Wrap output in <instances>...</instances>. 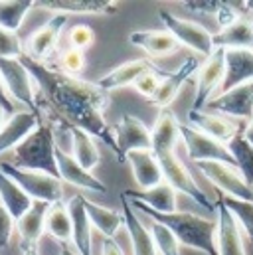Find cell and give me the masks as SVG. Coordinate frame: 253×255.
Here are the masks:
<instances>
[{"instance_id":"44dd1931","label":"cell","mask_w":253,"mask_h":255,"mask_svg":"<svg viewBox=\"0 0 253 255\" xmlns=\"http://www.w3.org/2000/svg\"><path fill=\"white\" fill-rule=\"evenodd\" d=\"M253 81V50H226V73L220 93Z\"/></svg>"},{"instance_id":"3957f363","label":"cell","mask_w":253,"mask_h":255,"mask_svg":"<svg viewBox=\"0 0 253 255\" xmlns=\"http://www.w3.org/2000/svg\"><path fill=\"white\" fill-rule=\"evenodd\" d=\"M56 136L54 128L48 123H40L38 128L14 150V164L28 170L46 172L50 176H58V164H56Z\"/></svg>"},{"instance_id":"cb8c5ba5","label":"cell","mask_w":253,"mask_h":255,"mask_svg":"<svg viewBox=\"0 0 253 255\" xmlns=\"http://www.w3.org/2000/svg\"><path fill=\"white\" fill-rule=\"evenodd\" d=\"M128 42L150 58H168L178 50L176 38L166 30H134L128 36Z\"/></svg>"},{"instance_id":"f546056e","label":"cell","mask_w":253,"mask_h":255,"mask_svg":"<svg viewBox=\"0 0 253 255\" xmlns=\"http://www.w3.org/2000/svg\"><path fill=\"white\" fill-rule=\"evenodd\" d=\"M83 204H85V212L89 216L91 226L97 232H101L105 236V240H113L117 236V232L121 228H125V216H123V212L105 208V206L95 204V202H91L87 198H83Z\"/></svg>"},{"instance_id":"9c48e42d","label":"cell","mask_w":253,"mask_h":255,"mask_svg":"<svg viewBox=\"0 0 253 255\" xmlns=\"http://www.w3.org/2000/svg\"><path fill=\"white\" fill-rule=\"evenodd\" d=\"M180 138L186 144L188 156L196 162H224L236 168V162L228 150V144L204 134L192 125H182L180 128Z\"/></svg>"},{"instance_id":"60d3db41","label":"cell","mask_w":253,"mask_h":255,"mask_svg":"<svg viewBox=\"0 0 253 255\" xmlns=\"http://www.w3.org/2000/svg\"><path fill=\"white\" fill-rule=\"evenodd\" d=\"M164 69H156V71H148V73H144L132 87L142 95V97H146L148 101L152 99V95L156 93V89H158V83H160V77H164Z\"/></svg>"},{"instance_id":"e0dca14e","label":"cell","mask_w":253,"mask_h":255,"mask_svg":"<svg viewBox=\"0 0 253 255\" xmlns=\"http://www.w3.org/2000/svg\"><path fill=\"white\" fill-rule=\"evenodd\" d=\"M42 123L38 113L32 111H18L8 117L4 127L0 128V154L8 150H16Z\"/></svg>"},{"instance_id":"4dcf8cb0","label":"cell","mask_w":253,"mask_h":255,"mask_svg":"<svg viewBox=\"0 0 253 255\" xmlns=\"http://www.w3.org/2000/svg\"><path fill=\"white\" fill-rule=\"evenodd\" d=\"M0 204L8 210V214L16 220H20L34 204V200L22 190L8 174L0 170Z\"/></svg>"},{"instance_id":"8d00e7d4","label":"cell","mask_w":253,"mask_h":255,"mask_svg":"<svg viewBox=\"0 0 253 255\" xmlns=\"http://www.w3.org/2000/svg\"><path fill=\"white\" fill-rule=\"evenodd\" d=\"M148 232H150V238L156 246L158 255H180V244H178L176 236L164 224L150 220Z\"/></svg>"},{"instance_id":"f6af8a7d","label":"cell","mask_w":253,"mask_h":255,"mask_svg":"<svg viewBox=\"0 0 253 255\" xmlns=\"http://www.w3.org/2000/svg\"><path fill=\"white\" fill-rule=\"evenodd\" d=\"M101 255H125L123 250L119 248V244L115 240H105L101 244Z\"/></svg>"},{"instance_id":"d6a6232c","label":"cell","mask_w":253,"mask_h":255,"mask_svg":"<svg viewBox=\"0 0 253 255\" xmlns=\"http://www.w3.org/2000/svg\"><path fill=\"white\" fill-rule=\"evenodd\" d=\"M46 232L58 242V244H71V216L65 202L50 204L46 214Z\"/></svg>"},{"instance_id":"d4e9b609","label":"cell","mask_w":253,"mask_h":255,"mask_svg":"<svg viewBox=\"0 0 253 255\" xmlns=\"http://www.w3.org/2000/svg\"><path fill=\"white\" fill-rule=\"evenodd\" d=\"M214 46L220 50H253V18L240 16L214 34Z\"/></svg>"},{"instance_id":"c3c4849f","label":"cell","mask_w":253,"mask_h":255,"mask_svg":"<svg viewBox=\"0 0 253 255\" xmlns=\"http://www.w3.org/2000/svg\"><path fill=\"white\" fill-rule=\"evenodd\" d=\"M22 255H40V252H38V248H26V250H22Z\"/></svg>"},{"instance_id":"e575fe53","label":"cell","mask_w":253,"mask_h":255,"mask_svg":"<svg viewBox=\"0 0 253 255\" xmlns=\"http://www.w3.org/2000/svg\"><path fill=\"white\" fill-rule=\"evenodd\" d=\"M32 8V0H0V28L16 34Z\"/></svg>"},{"instance_id":"74e56055","label":"cell","mask_w":253,"mask_h":255,"mask_svg":"<svg viewBox=\"0 0 253 255\" xmlns=\"http://www.w3.org/2000/svg\"><path fill=\"white\" fill-rule=\"evenodd\" d=\"M67 40H69V46L71 50H79V52H85L87 48L93 46L95 42V32L91 26L87 24H75L69 34H67Z\"/></svg>"},{"instance_id":"5bb4252c","label":"cell","mask_w":253,"mask_h":255,"mask_svg":"<svg viewBox=\"0 0 253 255\" xmlns=\"http://www.w3.org/2000/svg\"><path fill=\"white\" fill-rule=\"evenodd\" d=\"M216 254L218 255H248L242 240L240 226L226 204L216 202Z\"/></svg>"},{"instance_id":"ac0fdd59","label":"cell","mask_w":253,"mask_h":255,"mask_svg":"<svg viewBox=\"0 0 253 255\" xmlns=\"http://www.w3.org/2000/svg\"><path fill=\"white\" fill-rule=\"evenodd\" d=\"M156 69H160V67H156L150 60H144V58H140V60H130V62H126V64L117 65V67L111 69L109 73L101 75V77L97 79V85H99L105 93H109V91H115V89H121V87L134 85L144 73L156 71Z\"/></svg>"},{"instance_id":"681fc988","label":"cell","mask_w":253,"mask_h":255,"mask_svg":"<svg viewBox=\"0 0 253 255\" xmlns=\"http://www.w3.org/2000/svg\"><path fill=\"white\" fill-rule=\"evenodd\" d=\"M6 115H8V113H6V111H4L2 107H0V128L4 127V123L8 121V117H6Z\"/></svg>"},{"instance_id":"ee69618b","label":"cell","mask_w":253,"mask_h":255,"mask_svg":"<svg viewBox=\"0 0 253 255\" xmlns=\"http://www.w3.org/2000/svg\"><path fill=\"white\" fill-rule=\"evenodd\" d=\"M0 107H2L8 115H14V101L8 97V93H6V89H4L2 79H0Z\"/></svg>"},{"instance_id":"30bf717a","label":"cell","mask_w":253,"mask_h":255,"mask_svg":"<svg viewBox=\"0 0 253 255\" xmlns=\"http://www.w3.org/2000/svg\"><path fill=\"white\" fill-rule=\"evenodd\" d=\"M226 73V50L216 48V52L206 58L196 73V95L192 103V111H204L206 103L220 89Z\"/></svg>"},{"instance_id":"d6986e66","label":"cell","mask_w":253,"mask_h":255,"mask_svg":"<svg viewBox=\"0 0 253 255\" xmlns=\"http://www.w3.org/2000/svg\"><path fill=\"white\" fill-rule=\"evenodd\" d=\"M67 210L71 216V244L77 255H93V242H91V222L85 212L83 196H71L67 202Z\"/></svg>"},{"instance_id":"ffe728a7","label":"cell","mask_w":253,"mask_h":255,"mask_svg":"<svg viewBox=\"0 0 253 255\" xmlns=\"http://www.w3.org/2000/svg\"><path fill=\"white\" fill-rule=\"evenodd\" d=\"M34 6L42 10H50L56 14H99V16H109L117 14L119 4L111 0H40L34 2Z\"/></svg>"},{"instance_id":"603a6c76","label":"cell","mask_w":253,"mask_h":255,"mask_svg":"<svg viewBox=\"0 0 253 255\" xmlns=\"http://www.w3.org/2000/svg\"><path fill=\"white\" fill-rule=\"evenodd\" d=\"M50 204L46 202H34L32 208L16 220V232L20 236V250L26 248H38L44 232H46V214Z\"/></svg>"},{"instance_id":"4316f807","label":"cell","mask_w":253,"mask_h":255,"mask_svg":"<svg viewBox=\"0 0 253 255\" xmlns=\"http://www.w3.org/2000/svg\"><path fill=\"white\" fill-rule=\"evenodd\" d=\"M123 196L130 202L144 204L146 208H150V210H154L158 214L176 212V196H178V192L164 180L160 184H156L154 188H148V190H126L123 192Z\"/></svg>"},{"instance_id":"1f68e13d","label":"cell","mask_w":253,"mask_h":255,"mask_svg":"<svg viewBox=\"0 0 253 255\" xmlns=\"http://www.w3.org/2000/svg\"><path fill=\"white\" fill-rule=\"evenodd\" d=\"M65 128L71 136V156L77 160V164H81L85 170L91 172L99 164V148L95 138L83 128L69 127V125Z\"/></svg>"},{"instance_id":"7a4b0ae2","label":"cell","mask_w":253,"mask_h":255,"mask_svg":"<svg viewBox=\"0 0 253 255\" xmlns=\"http://www.w3.org/2000/svg\"><path fill=\"white\" fill-rule=\"evenodd\" d=\"M132 206L148 216L154 222L164 224L178 240L180 246H186L192 250H198L206 255L216 254V222L206 220L192 212H172V214H158L150 208H146L140 202H132Z\"/></svg>"},{"instance_id":"d590c367","label":"cell","mask_w":253,"mask_h":255,"mask_svg":"<svg viewBox=\"0 0 253 255\" xmlns=\"http://www.w3.org/2000/svg\"><path fill=\"white\" fill-rule=\"evenodd\" d=\"M220 200L232 212V216L236 218L238 226L244 230V234L248 236V240L253 242V202L236 200V198H230V196H220Z\"/></svg>"},{"instance_id":"8fae6325","label":"cell","mask_w":253,"mask_h":255,"mask_svg":"<svg viewBox=\"0 0 253 255\" xmlns=\"http://www.w3.org/2000/svg\"><path fill=\"white\" fill-rule=\"evenodd\" d=\"M113 138L115 156L119 162H125L126 154L132 150H152L150 128L132 115H123L121 121L113 125Z\"/></svg>"},{"instance_id":"f1b7e54d","label":"cell","mask_w":253,"mask_h":255,"mask_svg":"<svg viewBox=\"0 0 253 255\" xmlns=\"http://www.w3.org/2000/svg\"><path fill=\"white\" fill-rule=\"evenodd\" d=\"M190 125L202 130L204 134L228 144L238 132H242L238 125H234L230 119L218 115V113H210V111H192L190 109Z\"/></svg>"},{"instance_id":"6da1fadb","label":"cell","mask_w":253,"mask_h":255,"mask_svg":"<svg viewBox=\"0 0 253 255\" xmlns=\"http://www.w3.org/2000/svg\"><path fill=\"white\" fill-rule=\"evenodd\" d=\"M20 60L34 77L40 97L60 119L62 127L69 125L83 128L93 138L103 140L115 152L113 127H109L105 121L109 93H105L97 83L67 75L62 69H54L28 56H22Z\"/></svg>"},{"instance_id":"52a82bcc","label":"cell","mask_w":253,"mask_h":255,"mask_svg":"<svg viewBox=\"0 0 253 255\" xmlns=\"http://www.w3.org/2000/svg\"><path fill=\"white\" fill-rule=\"evenodd\" d=\"M158 162H160V168H162V176H164V182H168L172 188L184 196H188L190 200H194L198 206L210 210V212H216V204L206 196V192L198 186V182L192 178L190 170L186 168V164L178 158L176 150L174 152H166V154H160L156 156Z\"/></svg>"},{"instance_id":"2e32d148","label":"cell","mask_w":253,"mask_h":255,"mask_svg":"<svg viewBox=\"0 0 253 255\" xmlns=\"http://www.w3.org/2000/svg\"><path fill=\"white\" fill-rule=\"evenodd\" d=\"M56 164H58V176L62 182H67L75 188L93 192V194H105L109 190L97 176H93L89 170L77 164V160L60 146H56Z\"/></svg>"},{"instance_id":"8992f818","label":"cell","mask_w":253,"mask_h":255,"mask_svg":"<svg viewBox=\"0 0 253 255\" xmlns=\"http://www.w3.org/2000/svg\"><path fill=\"white\" fill-rule=\"evenodd\" d=\"M158 16H160L166 32H170L176 38L178 44H182L188 50H192L194 56L206 60L216 52L214 34L208 32L204 26H200L196 22H190V20H184V18H178L168 10H160Z\"/></svg>"},{"instance_id":"5b68a950","label":"cell","mask_w":253,"mask_h":255,"mask_svg":"<svg viewBox=\"0 0 253 255\" xmlns=\"http://www.w3.org/2000/svg\"><path fill=\"white\" fill-rule=\"evenodd\" d=\"M0 79H2L4 89L12 101L22 103L26 107V111L40 115L36 81L30 75V71L26 69V65L22 64L20 58H14V60L0 58Z\"/></svg>"},{"instance_id":"b9f144b4","label":"cell","mask_w":253,"mask_h":255,"mask_svg":"<svg viewBox=\"0 0 253 255\" xmlns=\"http://www.w3.org/2000/svg\"><path fill=\"white\" fill-rule=\"evenodd\" d=\"M190 12H196V14H210V16H220L222 10L226 8V2H220V0H184L182 2Z\"/></svg>"},{"instance_id":"9a60e30c","label":"cell","mask_w":253,"mask_h":255,"mask_svg":"<svg viewBox=\"0 0 253 255\" xmlns=\"http://www.w3.org/2000/svg\"><path fill=\"white\" fill-rule=\"evenodd\" d=\"M200 64L202 62H200L198 56H190L176 69L166 71L164 73V79L158 83V89H156V93L150 99V105L152 107H158L160 111L162 109H168V105L178 97V93L184 87V83L194 75V71H198Z\"/></svg>"},{"instance_id":"4fadbf2b","label":"cell","mask_w":253,"mask_h":255,"mask_svg":"<svg viewBox=\"0 0 253 255\" xmlns=\"http://www.w3.org/2000/svg\"><path fill=\"white\" fill-rule=\"evenodd\" d=\"M65 22H67V16L56 14L50 22H46L42 28L32 32L26 46H24V56L46 64V60L52 58V54L58 48V42H60L62 30L65 28Z\"/></svg>"},{"instance_id":"7402d4cb","label":"cell","mask_w":253,"mask_h":255,"mask_svg":"<svg viewBox=\"0 0 253 255\" xmlns=\"http://www.w3.org/2000/svg\"><path fill=\"white\" fill-rule=\"evenodd\" d=\"M125 162H128L132 176H134L136 184L140 186V190L154 188L156 184H160L164 180L160 162L152 150H132L126 154Z\"/></svg>"},{"instance_id":"7dc6e473","label":"cell","mask_w":253,"mask_h":255,"mask_svg":"<svg viewBox=\"0 0 253 255\" xmlns=\"http://www.w3.org/2000/svg\"><path fill=\"white\" fill-rule=\"evenodd\" d=\"M60 255H77L75 250L69 248V244H60Z\"/></svg>"},{"instance_id":"7bdbcfd3","label":"cell","mask_w":253,"mask_h":255,"mask_svg":"<svg viewBox=\"0 0 253 255\" xmlns=\"http://www.w3.org/2000/svg\"><path fill=\"white\" fill-rule=\"evenodd\" d=\"M16 230V222L14 218L8 214V210L0 204V250L6 248L12 240V234Z\"/></svg>"},{"instance_id":"836d02e7","label":"cell","mask_w":253,"mask_h":255,"mask_svg":"<svg viewBox=\"0 0 253 255\" xmlns=\"http://www.w3.org/2000/svg\"><path fill=\"white\" fill-rule=\"evenodd\" d=\"M228 150L236 162V168L244 176V180L252 186L253 184V146L244 138V132H238L230 142Z\"/></svg>"},{"instance_id":"83f0119b","label":"cell","mask_w":253,"mask_h":255,"mask_svg":"<svg viewBox=\"0 0 253 255\" xmlns=\"http://www.w3.org/2000/svg\"><path fill=\"white\" fill-rule=\"evenodd\" d=\"M121 212L125 216V228L128 232V240L132 244V255H158L148 228L142 224L136 212L128 206V200L123 194H121Z\"/></svg>"},{"instance_id":"277c9868","label":"cell","mask_w":253,"mask_h":255,"mask_svg":"<svg viewBox=\"0 0 253 255\" xmlns=\"http://www.w3.org/2000/svg\"><path fill=\"white\" fill-rule=\"evenodd\" d=\"M0 170L4 174H8L34 202H46V204L62 202L63 182L60 178L50 176L46 172L20 168L14 162H2L0 164Z\"/></svg>"},{"instance_id":"7c38bea8","label":"cell","mask_w":253,"mask_h":255,"mask_svg":"<svg viewBox=\"0 0 253 255\" xmlns=\"http://www.w3.org/2000/svg\"><path fill=\"white\" fill-rule=\"evenodd\" d=\"M204 111L218 113V115H230L236 119L252 121L253 119V81L244 83L240 87H234L230 91H224L210 99L204 107Z\"/></svg>"},{"instance_id":"ba28073f","label":"cell","mask_w":253,"mask_h":255,"mask_svg":"<svg viewBox=\"0 0 253 255\" xmlns=\"http://www.w3.org/2000/svg\"><path fill=\"white\" fill-rule=\"evenodd\" d=\"M196 168L222 196L253 202V186L244 180L238 168L224 162H196Z\"/></svg>"},{"instance_id":"bcb514c9","label":"cell","mask_w":253,"mask_h":255,"mask_svg":"<svg viewBox=\"0 0 253 255\" xmlns=\"http://www.w3.org/2000/svg\"><path fill=\"white\" fill-rule=\"evenodd\" d=\"M244 138H246V140L253 146V119L248 123V127L244 128Z\"/></svg>"},{"instance_id":"484cf974","label":"cell","mask_w":253,"mask_h":255,"mask_svg":"<svg viewBox=\"0 0 253 255\" xmlns=\"http://www.w3.org/2000/svg\"><path fill=\"white\" fill-rule=\"evenodd\" d=\"M180 128H182V123L176 119V115L170 109H162L158 119L154 121V127L150 128L152 152L156 156L174 152L176 142L180 140Z\"/></svg>"},{"instance_id":"ab89813d","label":"cell","mask_w":253,"mask_h":255,"mask_svg":"<svg viewBox=\"0 0 253 255\" xmlns=\"http://www.w3.org/2000/svg\"><path fill=\"white\" fill-rule=\"evenodd\" d=\"M85 64H87V60H85V52H79V50H65L62 54V58H60V69H62L63 73H67V75H75L77 77V73H81L83 69H85Z\"/></svg>"},{"instance_id":"f35d334b","label":"cell","mask_w":253,"mask_h":255,"mask_svg":"<svg viewBox=\"0 0 253 255\" xmlns=\"http://www.w3.org/2000/svg\"><path fill=\"white\" fill-rule=\"evenodd\" d=\"M24 56V46L18 38V34L0 28V58L4 60H14Z\"/></svg>"}]
</instances>
